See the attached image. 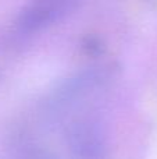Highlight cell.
I'll list each match as a JSON object with an SVG mask.
<instances>
[{
  "label": "cell",
  "instance_id": "obj_1",
  "mask_svg": "<svg viewBox=\"0 0 157 159\" xmlns=\"http://www.w3.org/2000/svg\"><path fill=\"white\" fill-rule=\"evenodd\" d=\"M66 144L72 159H108L110 155L107 129L96 116L72 119L66 129Z\"/></svg>",
  "mask_w": 157,
  "mask_h": 159
},
{
  "label": "cell",
  "instance_id": "obj_2",
  "mask_svg": "<svg viewBox=\"0 0 157 159\" xmlns=\"http://www.w3.org/2000/svg\"><path fill=\"white\" fill-rule=\"evenodd\" d=\"M79 0H31L15 18L21 35H33L57 24L77 8Z\"/></svg>",
  "mask_w": 157,
  "mask_h": 159
},
{
  "label": "cell",
  "instance_id": "obj_3",
  "mask_svg": "<svg viewBox=\"0 0 157 159\" xmlns=\"http://www.w3.org/2000/svg\"><path fill=\"white\" fill-rule=\"evenodd\" d=\"M7 159H58L49 148L33 141L28 135H18L8 145Z\"/></svg>",
  "mask_w": 157,
  "mask_h": 159
},
{
  "label": "cell",
  "instance_id": "obj_4",
  "mask_svg": "<svg viewBox=\"0 0 157 159\" xmlns=\"http://www.w3.org/2000/svg\"><path fill=\"white\" fill-rule=\"evenodd\" d=\"M83 49H85V52L88 53V55L91 56H97L100 55V53L103 52V45H102V41L97 38H95V36H89V38H86L85 41H83Z\"/></svg>",
  "mask_w": 157,
  "mask_h": 159
},
{
  "label": "cell",
  "instance_id": "obj_5",
  "mask_svg": "<svg viewBox=\"0 0 157 159\" xmlns=\"http://www.w3.org/2000/svg\"><path fill=\"white\" fill-rule=\"evenodd\" d=\"M0 78H2V74H0Z\"/></svg>",
  "mask_w": 157,
  "mask_h": 159
}]
</instances>
